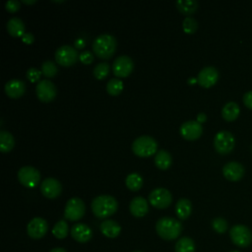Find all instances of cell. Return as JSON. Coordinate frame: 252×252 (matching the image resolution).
<instances>
[{"label":"cell","mask_w":252,"mask_h":252,"mask_svg":"<svg viewBox=\"0 0 252 252\" xmlns=\"http://www.w3.org/2000/svg\"><path fill=\"white\" fill-rule=\"evenodd\" d=\"M245 173L244 166L238 161H228L222 167L223 176L229 181L240 180Z\"/></svg>","instance_id":"17"},{"label":"cell","mask_w":252,"mask_h":252,"mask_svg":"<svg viewBox=\"0 0 252 252\" xmlns=\"http://www.w3.org/2000/svg\"><path fill=\"white\" fill-rule=\"evenodd\" d=\"M100 231L108 238H115L120 234L121 226L113 220H105L100 223Z\"/></svg>","instance_id":"21"},{"label":"cell","mask_w":252,"mask_h":252,"mask_svg":"<svg viewBox=\"0 0 252 252\" xmlns=\"http://www.w3.org/2000/svg\"><path fill=\"white\" fill-rule=\"evenodd\" d=\"M155 163L160 169H167L172 163V157L167 151L159 150L155 156Z\"/></svg>","instance_id":"25"},{"label":"cell","mask_w":252,"mask_h":252,"mask_svg":"<svg viewBox=\"0 0 252 252\" xmlns=\"http://www.w3.org/2000/svg\"><path fill=\"white\" fill-rule=\"evenodd\" d=\"M156 230L162 239L173 240L180 235L182 231V224L176 219L162 217L157 221Z\"/></svg>","instance_id":"2"},{"label":"cell","mask_w":252,"mask_h":252,"mask_svg":"<svg viewBox=\"0 0 252 252\" xmlns=\"http://www.w3.org/2000/svg\"><path fill=\"white\" fill-rule=\"evenodd\" d=\"M195 82H197V79H195V78H190L188 80V83H195Z\"/></svg>","instance_id":"45"},{"label":"cell","mask_w":252,"mask_h":252,"mask_svg":"<svg viewBox=\"0 0 252 252\" xmlns=\"http://www.w3.org/2000/svg\"><path fill=\"white\" fill-rule=\"evenodd\" d=\"M69 233V226L66 220H59L55 223V225L52 228V234L58 238V239H63L65 238Z\"/></svg>","instance_id":"30"},{"label":"cell","mask_w":252,"mask_h":252,"mask_svg":"<svg viewBox=\"0 0 252 252\" xmlns=\"http://www.w3.org/2000/svg\"><path fill=\"white\" fill-rule=\"evenodd\" d=\"M229 252H240V251H238V250H232V251H229Z\"/></svg>","instance_id":"46"},{"label":"cell","mask_w":252,"mask_h":252,"mask_svg":"<svg viewBox=\"0 0 252 252\" xmlns=\"http://www.w3.org/2000/svg\"><path fill=\"white\" fill-rule=\"evenodd\" d=\"M48 229L47 221L39 217H35L32 219L27 226L28 234L32 239H39L43 237Z\"/></svg>","instance_id":"13"},{"label":"cell","mask_w":252,"mask_h":252,"mask_svg":"<svg viewBox=\"0 0 252 252\" xmlns=\"http://www.w3.org/2000/svg\"><path fill=\"white\" fill-rule=\"evenodd\" d=\"M7 31L12 36H22L25 33V24L17 17L11 18L7 22Z\"/></svg>","instance_id":"24"},{"label":"cell","mask_w":252,"mask_h":252,"mask_svg":"<svg viewBox=\"0 0 252 252\" xmlns=\"http://www.w3.org/2000/svg\"><path fill=\"white\" fill-rule=\"evenodd\" d=\"M149 201L152 206L158 209H165L167 208L172 202V195L171 193L163 188H156L154 189L149 195Z\"/></svg>","instance_id":"10"},{"label":"cell","mask_w":252,"mask_h":252,"mask_svg":"<svg viewBox=\"0 0 252 252\" xmlns=\"http://www.w3.org/2000/svg\"><path fill=\"white\" fill-rule=\"evenodd\" d=\"M71 236L80 243H86L92 239L93 230L86 223L78 222L71 227Z\"/></svg>","instance_id":"18"},{"label":"cell","mask_w":252,"mask_h":252,"mask_svg":"<svg viewBox=\"0 0 252 252\" xmlns=\"http://www.w3.org/2000/svg\"><path fill=\"white\" fill-rule=\"evenodd\" d=\"M179 132L184 139L193 141L201 137L203 133V126L197 120H189L181 124Z\"/></svg>","instance_id":"14"},{"label":"cell","mask_w":252,"mask_h":252,"mask_svg":"<svg viewBox=\"0 0 252 252\" xmlns=\"http://www.w3.org/2000/svg\"><path fill=\"white\" fill-rule=\"evenodd\" d=\"M116 46V38L109 33L99 34L93 41V50L94 54L102 59L110 58L114 54Z\"/></svg>","instance_id":"3"},{"label":"cell","mask_w":252,"mask_h":252,"mask_svg":"<svg viewBox=\"0 0 252 252\" xmlns=\"http://www.w3.org/2000/svg\"><path fill=\"white\" fill-rule=\"evenodd\" d=\"M80 57L77 49L71 45H62L55 51V60L59 65L71 66L75 64Z\"/></svg>","instance_id":"8"},{"label":"cell","mask_w":252,"mask_h":252,"mask_svg":"<svg viewBox=\"0 0 252 252\" xmlns=\"http://www.w3.org/2000/svg\"><path fill=\"white\" fill-rule=\"evenodd\" d=\"M79 58L83 64H91L94 61V54L89 50H84L80 53Z\"/></svg>","instance_id":"37"},{"label":"cell","mask_w":252,"mask_h":252,"mask_svg":"<svg viewBox=\"0 0 252 252\" xmlns=\"http://www.w3.org/2000/svg\"><path fill=\"white\" fill-rule=\"evenodd\" d=\"M134 69V62L128 55H120L115 58L112 64V71L119 78L127 77Z\"/></svg>","instance_id":"12"},{"label":"cell","mask_w":252,"mask_h":252,"mask_svg":"<svg viewBox=\"0 0 252 252\" xmlns=\"http://www.w3.org/2000/svg\"><path fill=\"white\" fill-rule=\"evenodd\" d=\"M35 2H36V0H23V3H25V4H33Z\"/></svg>","instance_id":"44"},{"label":"cell","mask_w":252,"mask_h":252,"mask_svg":"<svg viewBox=\"0 0 252 252\" xmlns=\"http://www.w3.org/2000/svg\"><path fill=\"white\" fill-rule=\"evenodd\" d=\"M20 6H21V3L18 0H9L5 3V8L10 13L17 12L20 9Z\"/></svg>","instance_id":"38"},{"label":"cell","mask_w":252,"mask_h":252,"mask_svg":"<svg viewBox=\"0 0 252 252\" xmlns=\"http://www.w3.org/2000/svg\"><path fill=\"white\" fill-rule=\"evenodd\" d=\"M251 150H252V146H251Z\"/></svg>","instance_id":"48"},{"label":"cell","mask_w":252,"mask_h":252,"mask_svg":"<svg viewBox=\"0 0 252 252\" xmlns=\"http://www.w3.org/2000/svg\"><path fill=\"white\" fill-rule=\"evenodd\" d=\"M235 145L234 136L226 130H221L215 135L214 147L220 155H226L232 152Z\"/></svg>","instance_id":"5"},{"label":"cell","mask_w":252,"mask_h":252,"mask_svg":"<svg viewBox=\"0 0 252 252\" xmlns=\"http://www.w3.org/2000/svg\"><path fill=\"white\" fill-rule=\"evenodd\" d=\"M123 90V82L117 78H112L107 82L106 91L111 95H118Z\"/></svg>","instance_id":"31"},{"label":"cell","mask_w":252,"mask_h":252,"mask_svg":"<svg viewBox=\"0 0 252 252\" xmlns=\"http://www.w3.org/2000/svg\"><path fill=\"white\" fill-rule=\"evenodd\" d=\"M219 79V71L214 66L204 67L197 76L198 84L203 88H211Z\"/></svg>","instance_id":"15"},{"label":"cell","mask_w":252,"mask_h":252,"mask_svg":"<svg viewBox=\"0 0 252 252\" xmlns=\"http://www.w3.org/2000/svg\"><path fill=\"white\" fill-rule=\"evenodd\" d=\"M57 71H58V69H57L55 62H53L51 60H45L41 64V73L46 78L54 77L57 74Z\"/></svg>","instance_id":"33"},{"label":"cell","mask_w":252,"mask_h":252,"mask_svg":"<svg viewBox=\"0 0 252 252\" xmlns=\"http://www.w3.org/2000/svg\"><path fill=\"white\" fill-rule=\"evenodd\" d=\"M41 71H39L37 68L34 67H31L28 69L27 71V78L31 81V82H37L40 79V75H41Z\"/></svg>","instance_id":"36"},{"label":"cell","mask_w":252,"mask_h":252,"mask_svg":"<svg viewBox=\"0 0 252 252\" xmlns=\"http://www.w3.org/2000/svg\"><path fill=\"white\" fill-rule=\"evenodd\" d=\"M175 252H195V243L192 238L183 236L175 243Z\"/></svg>","instance_id":"28"},{"label":"cell","mask_w":252,"mask_h":252,"mask_svg":"<svg viewBox=\"0 0 252 252\" xmlns=\"http://www.w3.org/2000/svg\"><path fill=\"white\" fill-rule=\"evenodd\" d=\"M132 151L138 157L147 158L157 154L158 143L153 137L143 135L134 140L132 143Z\"/></svg>","instance_id":"4"},{"label":"cell","mask_w":252,"mask_h":252,"mask_svg":"<svg viewBox=\"0 0 252 252\" xmlns=\"http://www.w3.org/2000/svg\"><path fill=\"white\" fill-rule=\"evenodd\" d=\"M133 252H142V251H133Z\"/></svg>","instance_id":"47"},{"label":"cell","mask_w":252,"mask_h":252,"mask_svg":"<svg viewBox=\"0 0 252 252\" xmlns=\"http://www.w3.org/2000/svg\"><path fill=\"white\" fill-rule=\"evenodd\" d=\"M92 211L99 219H106L112 216L118 208L116 199L110 195H99L92 201Z\"/></svg>","instance_id":"1"},{"label":"cell","mask_w":252,"mask_h":252,"mask_svg":"<svg viewBox=\"0 0 252 252\" xmlns=\"http://www.w3.org/2000/svg\"><path fill=\"white\" fill-rule=\"evenodd\" d=\"M22 40L23 42L25 43H28V44H31L33 42L34 40V36L32 32H25L23 35H22Z\"/></svg>","instance_id":"40"},{"label":"cell","mask_w":252,"mask_h":252,"mask_svg":"<svg viewBox=\"0 0 252 252\" xmlns=\"http://www.w3.org/2000/svg\"><path fill=\"white\" fill-rule=\"evenodd\" d=\"M40 191L46 198L54 199L61 194L62 185L56 178L47 177L41 182Z\"/></svg>","instance_id":"16"},{"label":"cell","mask_w":252,"mask_h":252,"mask_svg":"<svg viewBox=\"0 0 252 252\" xmlns=\"http://www.w3.org/2000/svg\"><path fill=\"white\" fill-rule=\"evenodd\" d=\"M125 183L131 191H138L143 185V178L138 172H132L126 176Z\"/></svg>","instance_id":"29"},{"label":"cell","mask_w":252,"mask_h":252,"mask_svg":"<svg viewBox=\"0 0 252 252\" xmlns=\"http://www.w3.org/2000/svg\"><path fill=\"white\" fill-rule=\"evenodd\" d=\"M129 209L134 217L142 218L148 214L149 204L145 198H143L142 196H137L131 200Z\"/></svg>","instance_id":"19"},{"label":"cell","mask_w":252,"mask_h":252,"mask_svg":"<svg viewBox=\"0 0 252 252\" xmlns=\"http://www.w3.org/2000/svg\"><path fill=\"white\" fill-rule=\"evenodd\" d=\"M110 70V66L107 62H100L97 63L94 68V76L97 80H103L107 77Z\"/></svg>","instance_id":"32"},{"label":"cell","mask_w":252,"mask_h":252,"mask_svg":"<svg viewBox=\"0 0 252 252\" xmlns=\"http://www.w3.org/2000/svg\"><path fill=\"white\" fill-rule=\"evenodd\" d=\"M49 252H67V251L61 247H55V248H52Z\"/></svg>","instance_id":"43"},{"label":"cell","mask_w":252,"mask_h":252,"mask_svg":"<svg viewBox=\"0 0 252 252\" xmlns=\"http://www.w3.org/2000/svg\"><path fill=\"white\" fill-rule=\"evenodd\" d=\"M74 44H75V47H77V48H83V47H85L86 42H85V40L83 38L79 37V38L75 39Z\"/></svg>","instance_id":"41"},{"label":"cell","mask_w":252,"mask_h":252,"mask_svg":"<svg viewBox=\"0 0 252 252\" xmlns=\"http://www.w3.org/2000/svg\"><path fill=\"white\" fill-rule=\"evenodd\" d=\"M229 236L233 244L238 247H247L252 243V232L244 224H235L229 229Z\"/></svg>","instance_id":"6"},{"label":"cell","mask_w":252,"mask_h":252,"mask_svg":"<svg viewBox=\"0 0 252 252\" xmlns=\"http://www.w3.org/2000/svg\"><path fill=\"white\" fill-rule=\"evenodd\" d=\"M240 113V107L235 101L226 102L221 109V116L226 121L235 120Z\"/></svg>","instance_id":"23"},{"label":"cell","mask_w":252,"mask_h":252,"mask_svg":"<svg viewBox=\"0 0 252 252\" xmlns=\"http://www.w3.org/2000/svg\"><path fill=\"white\" fill-rule=\"evenodd\" d=\"M176 8L178 11L187 17L195 13L198 8V2L195 0H178L176 2Z\"/></svg>","instance_id":"27"},{"label":"cell","mask_w":252,"mask_h":252,"mask_svg":"<svg viewBox=\"0 0 252 252\" xmlns=\"http://www.w3.org/2000/svg\"><path fill=\"white\" fill-rule=\"evenodd\" d=\"M206 119H207V115H206L205 113H203V112H201V113H199V114L197 115V121H198L199 123H202V122L206 121Z\"/></svg>","instance_id":"42"},{"label":"cell","mask_w":252,"mask_h":252,"mask_svg":"<svg viewBox=\"0 0 252 252\" xmlns=\"http://www.w3.org/2000/svg\"><path fill=\"white\" fill-rule=\"evenodd\" d=\"M26 84L19 79H12L5 84V93L12 98H18L24 94Z\"/></svg>","instance_id":"20"},{"label":"cell","mask_w":252,"mask_h":252,"mask_svg":"<svg viewBox=\"0 0 252 252\" xmlns=\"http://www.w3.org/2000/svg\"><path fill=\"white\" fill-rule=\"evenodd\" d=\"M35 93L39 100L43 102H49L55 98L57 90L55 85L50 80L43 79V80H40L36 85Z\"/></svg>","instance_id":"11"},{"label":"cell","mask_w":252,"mask_h":252,"mask_svg":"<svg viewBox=\"0 0 252 252\" xmlns=\"http://www.w3.org/2000/svg\"><path fill=\"white\" fill-rule=\"evenodd\" d=\"M18 179L20 183L25 187L33 188L39 183L40 173L36 168L31 165H26L19 169Z\"/></svg>","instance_id":"9"},{"label":"cell","mask_w":252,"mask_h":252,"mask_svg":"<svg viewBox=\"0 0 252 252\" xmlns=\"http://www.w3.org/2000/svg\"><path fill=\"white\" fill-rule=\"evenodd\" d=\"M192 212L191 201L186 198H180L175 205V214L180 220H186Z\"/></svg>","instance_id":"22"},{"label":"cell","mask_w":252,"mask_h":252,"mask_svg":"<svg viewBox=\"0 0 252 252\" xmlns=\"http://www.w3.org/2000/svg\"><path fill=\"white\" fill-rule=\"evenodd\" d=\"M183 31L186 33H194L198 29V23L193 17H186L182 23Z\"/></svg>","instance_id":"34"},{"label":"cell","mask_w":252,"mask_h":252,"mask_svg":"<svg viewBox=\"0 0 252 252\" xmlns=\"http://www.w3.org/2000/svg\"><path fill=\"white\" fill-rule=\"evenodd\" d=\"M86 212V206L82 199L78 197H73L69 199L65 205L64 217L72 221L81 220Z\"/></svg>","instance_id":"7"},{"label":"cell","mask_w":252,"mask_h":252,"mask_svg":"<svg viewBox=\"0 0 252 252\" xmlns=\"http://www.w3.org/2000/svg\"><path fill=\"white\" fill-rule=\"evenodd\" d=\"M243 102L249 109H252V91H248L243 94Z\"/></svg>","instance_id":"39"},{"label":"cell","mask_w":252,"mask_h":252,"mask_svg":"<svg viewBox=\"0 0 252 252\" xmlns=\"http://www.w3.org/2000/svg\"><path fill=\"white\" fill-rule=\"evenodd\" d=\"M15 145V139L13 135L5 130L0 131V151L2 153L10 152Z\"/></svg>","instance_id":"26"},{"label":"cell","mask_w":252,"mask_h":252,"mask_svg":"<svg viewBox=\"0 0 252 252\" xmlns=\"http://www.w3.org/2000/svg\"><path fill=\"white\" fill-rule=\"evenodd\" d=\"M212 226L218 233H224L227 229V221L223 218L218 217L212 220Z\"/></svg>","instance_id":"35"}]
</instances>
